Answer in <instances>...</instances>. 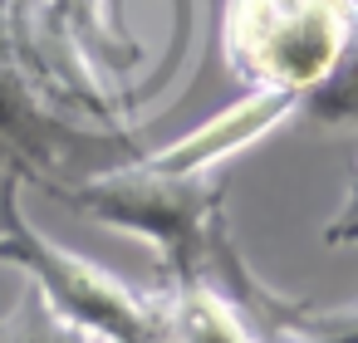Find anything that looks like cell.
<instances>
[{
	"mask_svg": "<svg viewBox=\"0 0 358 343\" xmlns=\"http://www.w3.org/2000/svg\"><path fill=\"white\" fill-rule=\"evenodd\" d=\"M221 50L250 89L289 94L309 128L358 123V0H226Z\"/></svg>",
	"mask_w": 358,
	"mask_h": 343,
	"instance_id": "1",
	"label": "cell"
},
{
	"mask_svg": "<svg viewBox=\"0 0 358 343\" xmlns=\"http://www.w3.org/2000/svg\"><path fill=\"white\" fill-rule=\"evenodd\" d=\"M55 201L74 206L79 216L143 235L162 260V284H196L206 255L231 231L226 221V172H172L148 162L143 152L103 167L94 177L64 182L50 191Z\"/></svg>",
	"mask_w": 358,
	"mask_h": 343,
	"instance_id": "2",
	"label": "cell"
},
{
	"mask_svg": "<svg viewBox=\"0 0 358 343\" xmlns=\"http://www.w3.org/2000/svg\"><path fill=\"white\" fill-rule=\"evenodd\" d=\"M128 157H138L128 133L108 123H74L45 94V84L15 50L10 15L0 0V191L40 187L50 196L55 187L94 177Z\"/></svg>",
	"mask_w": 358,
	"mask_h": 343,
	"instance_id": "3",
	"label": "cell"
},
{
	"mask_svg": "<svg viewBox=\"0 0 358 343\" xmlns=\"http://www.w3.org/2000/svg\"><path fill=\"white\" fill-rule=\"evenodd\" d=\"M0 260L20 265L30 275V284H40V294L64 319L89 328L99 343H138L162 328L157 289L152 294L133 289L128 279L108 275L103 265L55 245L45 231H35L25 221L20 191H0Z\"/></svg>",
	"mask_w": 358,
	"mask_h": 343,
	"instance_id": "4",
	"label": "cell"
},
{
	"mask_svg": "<svg viewBox=\"0 0 358 343\" xmlns=\"http://www.w3.org/2000/svg\"><path fill=\"white\" fill-rule=\"evenodd\" d=\"M294 113H299V103H294L289 94L250 89L236 108L216 113V118L201 123L196 133L177 138V143L162 147V152H148V162L172 167V172H211V167H221V162L236 157V152H245L255 138H265L275 123H285V118H294Z\"/></svg>",
	"mask_w": 358,
	"mask_h": 343,
	"instance_id": "5",
	"label": "cell"
},
{
	"mask_svg": "<svg viewBox=\"0 0 358 343\" xmlns=\"http://www.w3.org/2000/svg\"><path fill=\"white\" fill-rule=\"evenodd\" d=\"M0 343H99L89 328L64 319L40 284H25V294L10 304V314H0Z\"/></svg>",
	"mask_w": 358,
	"mask_h": 343,
	"instance_id": "6",
	"label": "cell"
},
{
	"mask_svg": "<svg viewBox=\"0 0 358 343\" xmlns=\"http://www.w3.org/2000/svg\"><path fill=\"white\" fill-rule=\"evenodd\" d=\"M324 240H329V245H358V177H353L343 206L334 211V221L324 226Z\"/></svg>",
	"mask_w": 358,
	"mask_h": 343,
	"instance_id": "7",
	"label": "cell"
},
{
	"mask_svg": "<svg viewBox=\"0 0 358 343\" xmlns=\"http://www.w3.org/2000/svg\"><path fill=\"white\" fill-rule=\"evenodd\" d=\"M138 343H172V333H167V328H157V333H148V338H138Z\"/></svg>",
	"mask_w": 358,
	"mask_h": 343,
	"instance_id": "8",
	"label": "cell"
}]
</instances>
